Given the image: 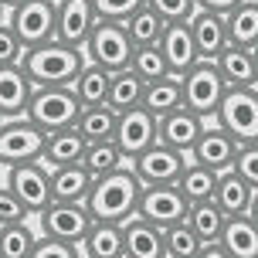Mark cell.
I'll return each mask as SVG.
<instances>
[{
  "label": "cell",
  "mask_w": 258,
  "mask_h": 258,
  "mask_svg": "<svg viewBox=\"0 0 258 258\" xmlns=\"http://www.w3.org/2000/svg\"><path fill=\"white\" fill-rule=\"evenodd\" d=\"M140 197H143V180L133 173V167H122L102 180H95L85 207L99 224H126L136 218Z\"/></svg>",
  "instance_id": "1"
},
{
  "label": "cell",
  "mask_w": 258,
  "mask_h": 258,
  "mask_svg": "<svg viewBox=\"0 0 258 258\" xmlns=\"http://www.w3.org/2000/svg\"><path fill=\"white\" fill-rule=\"evenodd\" d=\"M85 64H89L85 51L68 48L61 41H51V44H41L34 51H27L21 68L34 82V89H72Z\"/></svg>",
  "instance_id": "2"
},
{
  "label": "cell",
  "mask_w": 258,
  "mask_h": 258,
  "mask_svg": "<svg viewBox=\"0 0 258 258\" xmlns=\"http://www.w3.org/2000/svg\"><path fill=\"white\" fill-rule=\"evenodd\" d=\"M183 82V109H190L194 116H201L204 122H214L221 112V102L228 95V82L221 78L214 61H201L180 78Z\"/></svg>",
  "instance_id": "3"
},
{
  "label": "cell",
  "mask_w": 258,
  "mask_h": 258,
  "mask_svg": "<svg viewBox=\"0 0 258 258\" xmlns=\"http://www.w3.org/2000/svg\"><path fill=\"white\" fill-rule=\"evenodd\" d=\"M82 102H78L75 89H38L27 109V119L41 129V133H61V129H75L82 119Z\"/></svg>",
  "instance_id": "4"
},
{
  "label": "cell",
  "mask_w": 258,
  "mask_h": 258,
  "mask_svg": "<svg viewBox=\"0 0 258 258\" xmlns=\"http://www.w3.org/2000/svg\"><path fill=\"white\" fill-rule=\"evenodd\" d=\"M7 24L27 51H34L41 44L58 41V4L54 0H24L17 11H11Z\"/></svg>",
  "instance_id": "5"
},
{
  "label": "cell",
  "mask_w": 258,
  "mask_h": 258,
  "mask_svg": "<svg viewBox=\"0 0 258 258\" xmlns=\"http://www.w3.org/2000/svg\"><path fill=\"white\" fill-rule=\"evenodd\" d=\"M214 126H221L238 146L258 143V89H231L221 102Z\"/></svg>",
  "instance_id": "6"
},
{
  "label": "cell",
  "mask_w": 258,
  "mask_h": 258,
  "mask_svg": "<svg viewBox=\"0 0 258 258\" xmlns=\"http://www.w3.org/2000/svg\"><path fill=\"white\" fill-rule=\"evenodd\" d=\"M48 133H41L31 119H7L0 126V167H24L44 160Z\"/></svg>",
  "instance_id": "7"
},
{
  "label": "cell",
  "mask_w": 258,
  "mask_h": 258,
  "mask_svg": "<svg viewBox=\"0 0 258 258\" xmlns=\"http://www.w3.org/2000/svg\"><path fill=\"white\" fill-rule=\"evenodd\" d=\"M133 54H136V48L129 41L126 27L112 24V21H99L95 31H92V38H89V44H85V58L92 64L105 68V72H112V75L126 72L129 64H133Z\"/></svg>",
  "instance_id": "8"
},
{
  "label": "cell",
  "mask_w": 258,
  "mask_h": 258,
  "mask_svg": "<svg viewBox=\"0 0 258 258\" xmlns=\"http://www.w3.org/2000/svg\"><path fill=\"white\" fill-rule=\"evenodd\" d=\"M38 228L41 238H54V241L82 248V241L95 228V218L89 214L85 204H51L38 214Z\"/></svg>",
  "instance_id": "9"
},
{
  "label": "cell",
  "mask_w": 258,
  "mask_h": 258,
  "mask_svg": "<svg viewBox=\"0 0 258 258\" xmlns=\"http://www.w3.org/2000/svg\"><path fill=\"white\" fill-rule=\"evenodd\" d=\"M187 214H190V204H187V197L180 194L177 183H170V187H143L136 218L150 221L160 231H167L173 224L187 221Z\"/></svg>",
  "instance_id": "10"
},
{
  "label": "cell",
  "mask_w": 258,
  "mask_h": 258,
  "mask_svg": "<svg viewBox=\"0 0 258 258\" xmlns=\"http://www.w3.org/2000/svg\"><path fill=\"white\" fill-rule=\"evenodd\" d=\"M187 163H190V156L177 153V150H170L163 143H156L136 160H129V167L143 180V187H170V183H177Z\"/></svg>",
  "instance_id": "11"
},
{
  "label": "cell",
  "mask_w": 258,
  "mask_h": 258,
  "mask_svg": "<svg viewBox=\"0 0 258 258\" xmlns=\"http://www.w3.org/2000/svg\"><path fill=\"white\" fill-rule=\"evenodd\" d=\"M7 187L17 194V201L38 218L44 207H51V170L44 163H24L7 170Z\"/></svg>",
  "instance_id": "12"
},
{
  "label": "cell",
  "mask_w": 258,
  "mask_h": 258,
  "mask_svg": "<svg viewBox=\"0 0 258 258\" xmlns=\"http://www.w3.org/2000/svg\"><path fill=\"white\" fill-rule=\"evenodd\" d=\"M160 143V119L146 109H133L119 116V129H116V146L122 150L126 160H136L140 153H146L150 146Z\"/></svg>",
  "instance_id": "13"
},
{
  "label": "cell",
  "mask_w": 258,
  "mask_h": 258,
  "mask_svg": "<svg viewBox=\"0 0 258 258\" xmlns=\"http://www.w3.org/2000/svg\"><path fill=\"white\" fill-rule=\"evenodd\" d=\"M95 24H99V14L92 7V0H58V41L61 44L85 51Z\"/></svg>",
  "instance_id": "14"
},
{
  "label": "cell",
  "mask_w": 258,
  "mask_h": 258,
  "mask_svg": "<svg viewBox=\"0 0 258 258\" xmlns=\"http://www.w3.org/2000/svg\"><path fill=\"white\" fill-rule=\"evenodd\" d=\"M238 143L224 133L221 126H211L204 129V136H201V143L194 146V153H190V160L194 163H201V167H207V170H214V173H231L234 170V160H238Z\"/></svg>",
  "instance_id": "15"
},
{
  "label": "cell",
  "mask_w": 258,
  "mask_h": 258,
  "mask_svg": "<svg viewBox=\"0 0 258 258\" xmlns=\"http://www.w3.org/2000/svg\"><path fill=\"white\" fill-rule=\"evenodd\" d=\"M207 126H211V122H204L201 116H194L190 109H177V112H170V116L160 119V143L170 146V150H177V153H183V156H190Z\"/></svg>",
  "instance_id": "16"
},
{
  "label": "cell",
  "mask_w": 258,
  "mask_h": 258,
  "mask_svg": "<svg viewBox=\"0 0 258 258\" xmlns=\"http://www.w3.org/2000/svg\"><path fill=\"white\" fill-rule=\"evenodd\" d=\"M34 82L27 78V72L17 68H0V116L7 119H27L31 99H34Z\"/></svg>",
  "instance_id": "17"
},
{
  "label": "cell",
  "mask_w": 258,
  "mask_h": 258,
  "mask_svg": "<svg viewBox=\"0 0 258 258\" xmlns=\"http://www.w3.org/2000/svg\"><path fill=\"white\" fill-rule=\"evenodd\" d=\"M194 41H197V54L201 61H218L221 54L231 48L228 38V17L224 14H211V11H197L190 21Z\"/></svg>",
  "instance_id": "18"
},
{
  "label": "cell",
  "mask_w": 258,
  "mask_h": 258,
  "mask_svg": "<svg viewBox=\"0 0 258 258\" xmlns=\"http://www.w3.org/2000/svg\"><path fill=\"white\" fill-rule=\"evenodd\" d=\"M160 51H163V58L170 64V75H177V78H183L194 64H201L190 24H167V34L160 41Z\"/></svg>",
  "instance_id": "19"
},
{
  "label": "cell",
  "mask_w": 258,
  "mask_h": 258,
  "mask_svg": "<svg viewBox=\"0 0 258 258\" xmlns=\"http://www.w3.org/2000/svg\"><path fill=\"white\" fill-rule=\"evenodd\" d=\"M89 153V140L75 129H61V133H51L48 143H44V167L48 170H64V167H82V160Z\"/></svg>",
  "instance_id": "20"
},
{
  "label": "cell",
  "mask_w": 258,
  "mask_h": 258,
  "mask_svg": "<svg viewBox=\"0 0 258 258\" xmlns=\"http://www.w3.org/2000/svg\"><path fill=\"white\" fill-rule=\"evenodd\" d=\"M221 78L228 82V89H258V58L248 48H228L218 61Z\"/></svg>",
  "instance_id": "21"
},
{
  "label": "cell",
  "mask_w": 258,
  "mask_h": 258,
  "mask_svg": "<svg viewBox=\"0 0 258 258\" xmlns=\"http://www.w3.org/2000/svg\"><path fill=\"white\" fill-rule=\"evenodd\" d=\"M95 177L85 167H64L51 170V204H85Z\"/></svg>",
  "instance_id": "22"
},
{
  "label": "cell",
  "mask_w": 258,
  "mask_h": 258,
  "mask_svg": "<svg viewBox=\"0 0 258 258\" xmlns=\"http://www.w3.org/2000/svg\"><path fill=\"white\" fill-rule=\"evenodd\" d=\"M122 231H126V258H167L163 231L153 228L150 221L133 218L122 224Z\"/></svg>",
  "instance_id": "23"
},
{
  "label": "cell",
  "mask_w": 258,
  "mask_h": 258,
  "mask_svg": "<svg viewBox=\"0 0 258 258\" xmlns=\"http://www.w3.org/2000/svg\"><path fill=\"white\" fill-rule=\"evenodd\" d=\"M251 201H255V190L248 187L238 173H221L218 180V194H214V204L221 207L224 218H248L251 211Z\"/></svg>",
  "instance_id": "24"
},
{
  "label": "cell",
  "mask_w": 258,
  "mask_h": 258,
  "mask_svg": "<svg viewBox=\"0 0 258 258\" xmlns=\"http://www.w3.org/2000/svg\"><path fill=\"white\" fill-rule=\"evenodd\" d=\"M82 258H126V231L122 224H99L82 241Z\"/></svg>",
  "instance_id": "25"
},
{
  "label": "cell",
  "mask_w": 258,
  "mask_h": 258,
  "mask_svg": "<svg viewBox=\"0 0 258 258\" xmlns=\"http://www.w3.org/2000/svg\"><path fill=\"white\" fill-rule=\"evenodd\" d=\"M78 95L82 109H99V105H109V89H112V72H105L99 64H85L78 82L72 85Z\"/></svg>",
  "instance_id": "26"
},
{
  "label": "cell",
  "mask_w": 258,
  "mask_h": 258,
  "mask_svg": "<svg viewBox=\"0 0 258 258\" xmlns=\"http://www.w3.org/2000/svg\"><path fill=\"white\" fill-rule=\"evenodd\" d=\"M143 109L153 112L156 119H163V116H170V112L183 109V82L177 75H170V78H160V82H153V85H146Z\"/></svg>",
  "instance_id": "27"
},
{
  "label": "cell",
  "mask_w": 258,
  "mask_h": 258,
  "mask_svg": "<svg viewBox=\"0 0 258 258\" xmlns=\"http://www.w3.org/2000/svg\"><path fill=\"white\" fill-rule=\"evenodd\" d=\"M218 180L221 173H214V170L201 167V163H187L180 173V180H177V187H180V194L187 197V204H207V201H214V194H218Z\"/></svg>",
  "instance_id": "28"
},
{
  "label": "cell",
  "mask_w": 258,
  "mask_h": 258,
  "mask_svg": "<svg viewBox=\"0 0 258 258\" xmlns=\"http://www.w3.org/2000/svg\"><path fill=\"white\" fill-rule=\"evenodd\" d=\"M228 38L234 48H258V0H241L228 14Z\"/></svg>",
  "instance_id": "29"
},
{
  "label": "cell",
  "mask_w": 258,
  "mask_h": 258,
  "mask_svg": "<svg viewBox=\"0 0 258 258\" xmlns=\"http://www.w3.org/2000/svg\"><path fill=\"white\" fill-rule=\"evenodd\" d=\"M221 245L231 258H258V224L251 218H228Z\"/></svg>",
  "instance_id": "30"
},
{
  "label": "cell",
  "mask_w": 258,
  "mask_h": 258,
  "mask_svg": "<svg viewBox=\"0 0 258 258\" xmlns=\"http://www.w3.org/2000/svg\"><path fill=\"white\" fill-rule=\"evenodd\" d=\"M143 95H146V82L136 78L133 72H119L112 75V89H109V109L112 112H133V109H143Z\"/></svg>",
  "instance_id": "31"
},
{
  "label": "cell",
  "mask_w": 258,
  "mask_h": 258,
  "mask_svg": "<svg viewBox=\"0 0 258 258\" xmlns=\"http://www.w3.org/2000/svg\"><path fill=\"white\" fill-rule=\"evenodd\" d=\"M122 27H126L133 48H153V44H160L163 34H167V21H163L156 11H150V7L136 11Z\"/></svg>",
  "instance_id": "32"
},
{
  "label": "cell",
  "mask_w": 258,
  "mask_h": 258,
  "mask_svg": "<svg viewBox=\"0 0 258 258\" xmlns=\"http://www.w3.org/2000/svg\"><path fill=\"white\" fill-rule=\"evenodd\" d=\"M119 129V112H112L109 105H99V109H85L82 119H78V133L89 143H112Z\"/></svg>",
  "instance_id": "33"
},
{
  "label": "cell",
  "mask_w": 258,
  "mask_h": 258,
  "mask_svg": "<svg viewBox=\"0 0 258 258\" xmlns=\"http://www.w3.org/2000/svg\"><path fill=\"white\" fill-rule=\"evenodd\" d=\"M187 224H190L197 238L211 245V241H221V234L228 228V218L221 214V207L214 201H207V204H190V214H187Z\"/></svg>",
  "instance_id": "34"
},
{
  "label": "cell",
  "mask_w": 258,
  "mask_h": 258,
  "mask_svg": "<svg viewBox=\"0 0 258 258\" xmlns=\"http://www.w3.org/2000/svg\"><path fill=\"white\" fill-rule=\"evenodd\" d=\"M82 167L89 170L95 180H102V177H109V173L129 167V160L122 156V150L116 146V140L112 143H89V153H85V160H82Z\"/></svg>",
  "instance_id": "35"
},
{
  "label": "cell",
  "mask_w": 258,
  "mask_h": 258,
  "mask_svg": "<svg viewBox=\"0 0 258 258\" xmlns=\"http://www.w3.org/2000/svg\"><path fill=\"white\" fill-rule=\"evenodd\" d=\"M41 241V231L31 224H7L0 228V258H31Z\"/></svg>",
  "instance_id": "36"
},
{
  "label": "cell",
  "mask_w": 258,
  "mask_h": 258,
  "mask_svg": "<svg viewBox=\"0 0 258 258\" xmlns=\"http://www.w3.org/2000/svg\"><path fill=\"white\" fill-rule=\"evenodd\" d=\"M129 72L136 78H143L146 85H153L160 78H170V64H167V58H163V51H160V44H153V48H136Z\"/></svg>",
  "instance_id": "37"
},
{
  "label": "cell",
  "mask_w": 258,
  "mask_h": 258,
  "mask_svg": "<svg viewBox=\"0 0 258 258\" xmlns=\"http://www.w3.org/2000/svg\"><path fill=\"white\" fill-rule=\"evenodd\" d=\"M163 248H167V258H197L204 241L197 238V231L187 221H180V224H173V228L163 231Z\"/></svg>",
  "instance_id": "38"
},
{
  "label": "cell",
  "mask_w": 258,
  "mask_h": 258,
  "mask_svg": "<svg viewBox=\"0 0 258 258\" xmlns=\"http://www.w3.org/2000/svg\"><path fill=\"white\" fill-rule=\"evenodd\" d=\"M146 7L156 11L167 24H190L194 14L201 11L197 0H146Z\"/></svg>",
  "instance_id": "39"
},
{
  "label": "cell",
  "mask_w": 258,
  "mask_h": 258,
  "mask_svg": "<svg viewBox=\"0 0 258 258\" xmlns=\"http://www.w3.org/2000/svg\"><path fill=\"white\" fill-rule=\"evenodd\" d=\"M92 7H95V14H99V21L126 24L136 11L146 7V0H92Z\"/></svg>",
  "instance_id": "40"
},
{
  "label": "cell",
  "mask_w": 258,
  "mask_h": 258,
  "mask_svg": "<svg viewBox=\"0 0 258 258\" xmlns=\"http://www.w3.org/2000/svg\"><path fill=\"white\" fill-rule=\"evenodd\" d=\"M27 218H31V211L17 201V194L7 183H0V228H7V224H27Z\"/></svg>",
  "instance_id": "41"
},
{
  "label": "cell",
  "mask_w": 258,
  "mask_h": 258,
  "mask_svg": "<svg viewBox=\"0 0 258 258\" xmlns=\"http://www.w3.org/2000/svg\"><path fill=\"white\" fill-rule=\"evenodd\" d=\"M24 54H27V48L17 41L11 24H0V68H17V64H24Z\"/></svg>",
  "instance_id": "42"
},
{
  "label": "cell",
  "mask_w": 258,
  "mask_h": 258,
  "mask_svg": "<svg viewBox=\"0 0 258 258\" xmlns=\"http://www.w3.org/2000/svg\"><path fill=\"white\" fill-rule=\"evenodd\" d=\"M234 173H238V177H241L251 190H258V143H251V146H241V150H238Z\"/></svg>",
  "instance_id": "43"
},
{
  "label": "cell",
  "mask_w": 258,
  "mask_h": 258,
  "mask_svg": "<svg viewBox=\"0 0 258 258\" xmlns=\"http://www.w3.org/2000/svg\"><path fill=\"white\" fill-rule=\"evenodd\" d=\"M31 258H82V248L64 245V241H54V238H41Z\"/></svg>",
  "instance_id": "44"
},
{
  "label": "cell",
  "mask_w": 258,
  "mask_h": 258,
  "mask_svg": "<svg viewBox=\"0 0 258 258\" xmlns=\"http://www.w3.org/2000/svg\"><path fill=\"white\" fill-rule=\"evenodd\" d=\"M238 4H241V0H197V7H201V11L224 14V17H228V14H231L234 7H238Z\"/></svg>",
  "instance_id": "45"
},
{
  "label": "cell",
  "mask_w": 258,
  "mask_h": 258,
  "mask_svg": "<svg viewBox=\"0 0 258 258\" xmlns=\"http://www.w3.org/2000/svg\"><path fill=\"white\" fill-rule=\"evenodd\" d=\"M197 258H231V255L224 251V245H221V241H211V245L201 248V255H197Z\"/></svg>",
  "instance_id": "46"
},
{
  "label": "cell",
  "mask_w": 258,
  "mask_h": 258,
  "mask_svg": "<svg viewBox=\"0 0 258 258\" xmlns=\"http://www.w3.org/2000/svg\"><path fill=\"white\" fill-rule=\"evenodd\" d=\"M0 4H4V11L11 14V11H17V7H21V4H24V0H0Z\"/></svg>",
  "instance_id": "47"
},
{
  "label": "cell",
  "mask_w": 258,
  "mask_h": 258,
  "mask_svg": "<svg viewBox=\"0 0 258 258\" xmlns=\"http://www.w3.org/2000/svg\"><path fill=\"white\" fill-rule=\"evenodd\" d=\"M248 218L258 224V190H255V201H251V211H248Z\"/></svg>",
  "instance_id": "48"
},
{
  "label": "cell",
  "mask_w": 258,
  "mask_h": 258,
  "mask_svg": "<svg viewBox=\"0 0 258 258\" xmlns=\"http://www.w3.org/2000/svg\"><path fill=\"white\" fill-rule=\"evenodd\" d=\"M7 17H11V14L4 11V4H0V24H7Z\"/></svg>",
  "instance_id": "49"
},
{
  "label": "cell",
  "mask_w": 258,
  "mask_h": 258,
  "mask_svg": "<svg viewBox=\"0 0 258 258\" xmlns=\"http://www.w3.org/2000/svg\"><path fill=\"white\" fill-rule=\"evenodd\" d=\"M0 126H4V116H0Z\"/></svg>",
  "instance_id": "50"
},
{
  "label": "cell",
  "mask_w": 258,
  "mask_h": 258,
  "mask_svg": "<svg viewBox=\"0 0 258 258\" xmlns=\"http://www.w3.org/2000/svg\"><path fill=\"white\" fill-rule=\"evenodd\" d=\"M255 58H258V48H255Z\"/></svg>",
  "instance_id": "51"
},
{
  "label": "cell",
  "mask_w": 258,
  "mask_h": 258,
  "mask_svg": "<svg viewBox=\"0 0 258 258\" xmlns=\"http://www.w3.org/2000/svg\"><path fill=\"white\" fill-rule=\"evenodd\" d=\"M54 4H58V0H54Z\"/></svg>",
  "instance_id": "52"
}]
</instances>
